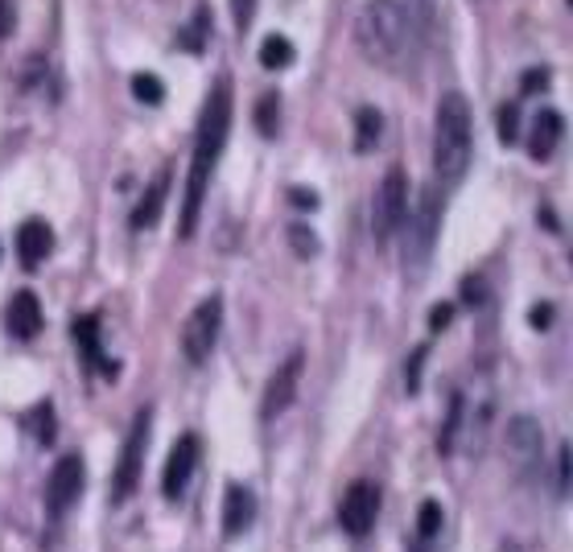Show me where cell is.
<instances>
[{"label":"cell","instance_id":"d6986e66","mask_svg":"<svg viewBox=\"0 0 573 552\" xmlns=\"http://www.w3.org/2000/svg\"><path fill=\"white\" fill-rule=\"evenodd\" d=\"M211 25H215V21H211V9L199 4V9H194V17L178 29V46H182L186 54H203L206 41H211Z\"/></svg>","mask_w":573,"mask_h":552},{"label":"cell","instance_id":"8992f818","mask_svg":"<svg viewBox=\"0 0 573 552\" xmlns=\"http://www.w3.org/2000/svg\"><path fill=\"white\" fill-rule=\"evenodd\" d=\"M219 330H224V297L211 293V297H203L199 306L190 309V318H186L182 326V355L190 368H203L206 359L215 355Z\"/></svg>","mask_w":573,"mask_h":552},{"label":"cell","instance_id":"603a6c76","mask_svg":"<svg viewBox=\"0 0 573 552\" xmlns=\"http://www.w3.org/2000/svg\"><path fill=\"white\" fill-rule=\"evenodd\" d=\"M442 528H446V512H442V503L425 499V503H421V512H417V536H421V540H437Z\"/></svg>","mask_w":573,"mask_h":552},{"label":"cell","instance_id":"1f68e13d","mask_svg":"<svg viewBox=\"0 0 573 552\" xmlns=\"http://www.w3.org/2000/svg\"><path fill=\"white\" fill-rule=\"evenodd\" d=\"M289 240H293V252H297V256H314V252H318V240L309 235L306 227H289Z\"/></svg>","mask_w":573,"mask_h":552},{"label":"cell","instance_id":"d4e9b609","mask_svg":"<svg viewBox=\"0 0 573 552\" xmlns=\"http://www.w3.org/2000/svg\"><path fill=\"white\" fill-rule=\"evenodd\" d=\"M462 409H467V405H462V396L454 391L450 396V416H446V425H442V433H437V450L442 453L454 450V437H458V425H462Z\"/></svg>","mask_w":573,"mask_h":552},{"label":"cell","instance_id":"d590c367","mask_svg":"<svg viewBox=\"0 0 573 552\" xmlns=\"http://www.w3.org/2000/svg\"><path fill=\"white\" fill-rule=\"evenodd\" d=\"M293 206H302V210H314V206H318V194L297 185V190H293Z\"/></svg>","mask_w":573,"mask_h":552},{"label":"cell","instance_id":"5b68a950","mask_svg":"<svg viewBox=\"0 0 573 552\" xmlns=\"http://www.w3.org/2000/svg\"><path fill=\"white\" fill-rule=\"evenodd\" d=\"M405 219H409V178H405V169H389L371 198V240L380 247L392 244Z\"/></svg>","mask_w":573,"mask_h":552},{"label":"cell","instance_id":"5bb4252c","mask_svg":"<svg viewBox=\"0 0 573 552\" xmlns=\"http://www.w3.org/2000/svg\"><path fill=\"white\" fill-rule=\"evenodd\" d=\"M41 322H46V313H41L38 293L17 288V293L9 297V309H4V326H9V334L21 338V343H29V338H38Z\"/></svg>","mask_w":573,"mask_h":552},{"label":"cell","instance_id":"836d02e7","mask_svg":"<svg viewBox=\"0 0 573 552\" xmlns=\"http://www.w3.org/2000/svg\"><path fill=\"white\" fill-rule=\"evenodd\" d=\"M529 322H533L536 330H549V322H553V306H533Z\"/></svg>","mask_w":573,"mask_h":552},{"label":"cell","instance_id":"9c48e42d","mask_svg":"<svg viewBox=\"0 0 573 552\" xmlns=\"http://www.w3.org/2000/svg\"><path fill=\"white\" fill-rule=\"evenodd\" d=\"M375 519H380V487L368 483V478H355L343 491V503H339V524H343L347 536L364 540L375 528Z\"/></svg>","mask_w":573,"mask_h":552},{"label":"cell","instance_id":"7402d4cb","mask_svg":"<svg viewBox=\"0 0 573 552\" xmlns=\"http://www.w3.org/2000/svg\"><path fill=\"white\" fill-rule=\"evenodd\" d=\"M25 429L38 446H50L54 441V405L50 400H38L34 409L25 412Z\"/></svg>","mask_w":573,"mask_h":552},{"label":"cell","instance_id":"4fadbf2b","mask_svg":"<svg viewBox=\"0 0 573 552\" xmlns=\"http://www.w3.org/2000/svg\"><path fill=\"white\" fill-rule=\"evenodd\" d=\"M504 446L512 453V462L520 471H529L533 462H540V446H545V433L533 416H512L508 421V433H504Z\"/></svg>","mask_w":573,"mask_h":552},{"label":"cell","instance_id":"7a4b0ae2","mask_svg":"<svg viewBox=\"0 0 573 552\" xmlns=\"http://www.w3.org/2000/svg\"><path fill=\"white\" fill-rule=\"evenodd\" d=\"M355 46L380 70H409L421 54V29L400 0H368L355 17Z\"/></svg>","mask_w":573,"mask_h":552},{"label":"cell","instance_id":"e575fe53","mask_svg":"<svg viewBox=\"0 0 573 552\" xmlns=\"http://www.w3.org/2000/svg\"><path fill=\"white\" fill-rule=\"evenodd\" d=\"M462 293H467V306H483V281H474V277H467V285H462Z\"/></svg>","mask_w":573,"mask_h":552},{"label":"cell","instance_id":"8fae6325","mask_svg":"<svg viewBox=\"0 0 573 552\" xmlns=\"http://www.w3.org/2000/svg\"><path fill=\"white\" fill-rule=\"evenodd\" d=\"M199 462H203V441H199V433H182V437L174 441L169 458H165V471H162L165 499H178V495L190 487V478H194V471H199Z\"/></svg>","mask_w":573,"mask_h":552},{"label":"cell","instance_id":"277c9868","mask_svg":"<svg viewBox=\"0 0 573 552\" xmlns=\"http://www.w3.org/2000/svg\"><path fill=\"white\" fill-rule=\"evenodd\" d=\"M409 223V235H405V268L409 277H425V268L433 260V247H437V235H442V194L437 185H425L421 198H417V210H412Z\"/></svg>","mask_w":573,"mask_h":552},{"label":"cell","instance_id":"7c38bea8","mask_svg":"<svg viewBox=\"0 0 573 552\" xmlns=\"http://www.w3.org/2000/svg\"><path fill=\"white\" fill-rule=\"evenodd\" d=\"M71 338H75V347H79L82 363L96 371V375H103V380H116V359H107L103 355V343H100V318L96 313H82V318H75V326H71Z\"/></svg>","mask_w":573,"mask_h":552},{"label":"cell","instance_id":"9a60e30c","mask_svg":"<svg viewBox=\"0 0 573 552\" xmlns=\"http://www.w3.org/2000/svg\"><path fill=\"white\" fill-rule=\"evenodd\" d=\"M256 524V495L244 483H227L224 491V536L235 540Z\"/></svg>","mask_w":573,"mask_h":552},{"label":"cell","instance_id":"30bf717a","mask_svg":"<svg viewBox=\"0 0 573 552\" xmlns=\"http://www.w3.org/2000/svg\"><path fill=\"white\" fill-rule=\"evenodd\" d=\"M302 368H306V355H302V350H293L285 363L268 375L265 396H260V421H277V416L293 405L297 384H302Z\"/></svg>","mask_w":573,"mask_h":552},{"label":"cell","instance_id":"484cf974","mask_svg":"<svg viewBox=\"0 0 573 552\" xmlns=\"http://www.w3.org/2000/svg\"><path fill=\"white\" fill-rule=\"evenodd\" d=\"M132 95L141 103H149V107H157V103L165 100V82L157 79V75H132Z\"/></svg>","mask_w":573,"mask_h":552},{"label":"cell","instance_id":"f1b7e54d","mask_svg":"<svg viewBox=\"0 0 573 552\" xmlns=\"http://www.w3.org/2000/svg\"><path fill=\"white\" fill-rule=\"evenodd\" d=\"M227 4H231V25H235V34H247L252 21H256V4H260V0H227Z\"/></svg>","mask_w":573,"mask_h":552},{"label":"cell","instance_id":"ffe728a7","mask_svg":"<svg viewBox=\"0 0 573 552\" xmlns=\"http://www.w3.org/2000/svg\"><path fill=\"white\" fill-rule=\"evenodd\" d=\"M380 132H384V116L375 107H359L355 112V153H371L380 144Z\"/></svg>","mask_w":573,"mask_h":552},{"label":"cell","instance_id":"4dcf8cb0","mask_svg":"<svg viewBox=\"0 0 573 552\" xmlns=\"http://www.w3.org/2000/svg\"><path fill=\"white\" fill-rule=\"evenodd\" d=\"M570 466H573L570 446H561V453H557V495H561V499L570 495Z\"/></svg>","mask_w":573,"mask_h":552},{"label":"cell","instance_id":"6da1fadb","mask_svg":"<svg viewBox=\"0 0 573 552\" xmlns=\"http://www.w3.org/2000/svg\"><path fill=\"white\" fill-rule=\"evenodd\" d=\"M231 79H215V87L206 91L203 116L194 128V149H190V174H186V194H182V223H178V240H190L199 231V215H203V198L215 178V165L224 157L227 137H231Z\"/></svg>","mask_w":573,"mask_h":552},{"label":"cell","instance_id":"d6a6232c","mask_svg":"<svg viewBox=\"0 0 573 552\" xmlns=\"http://www.w3.org/2000/svg\"><path fill=\"white\" fill-rule=\"evenodd\" d=\"M454 322V306H433L430 309V330L433 334H442V330Z\"/></svg>","mask_w":573,"mask_h":552},{"label":"cell","instance_id":"f546056e","mask_svg":"<svg viewBox=\"0 0 573 552\" xmlns=\"http://www.w3.org/2000/svg\"><path fill=\"white\" fill-rule=\"evenodd\" d=\"M17 29V0H0V46Z\"/></svg>","mask_w":573,"mask_h":552},{"label":"cell","instance_id":"2e32d148","mask_svg":"<svg viewBox=\"0 0 573 552\" xmlns=\"http://www.w3.org/2000/svg\"><path fill=\"white\" fill-rule=\"evenodd\" d=\"M169 182H174V174H169V169H162V174L149 182V190L137 198L132 215H128V227H132V231H149V227H157V219H162V210H165V198H169Z\"/></svg>","mask_w":573,"mask_h":552},{"label":"cell","instance_id":"3957f363","mask_svg":"<svg viewBox=\"0 0 573 552\" xmlns=\"http://www.w3.org/2000/svg\"><path fill=\"white\" fill-rule=\"evenodd\" d=\"M474 162V120H471V103L462 91H446L437 100V112H433V174L442 190H454V185L467 178V169Z\"/></svg>","mask_w":573,"mask_h":552},{"label":"cell","instance_id":"4316f807","mask_svg":"<svg viewBox=\"0 0 573 552\" xmlns=\"http://www.w3.org/2000/svg\"><path fill=\"white\" fill-rule=\"evenodd\" d=\"M425 359H430V343L412 347V355L405 359V388H409V396L421 391V371H425Z\"/></svg>","mask_w":573,"mask_h":552},{"label":"cell","instance_id":"ba28073f","mask_svg":"<svg viewBox=\"0 0 573 552\" xmlns=\"http://www.w3.org/2000/svg\"><path fill=\"white\" fill-rule=\"evenodd\" d=\"M82 487H87V462H82L79 453L59 458L50 478H46V512H50V519H62V515L71 512L79 503Z\"/></svg>","mask_w":573,"mask_h":552},{"label":"cell","instance_id":"52a82bcc","mask_svg":"<svg viewBox=\"0 0 573 552\" xmlns=\"http://www.w3.org/2000/svg\"><path fill=\"white\" fill-rule=\"evenodd\" d=\"M149 425H153V409H141L132 416V429L124 437L116 471H112V499H116V503H124L128 495L137 491V483H141L144 450H149Z\"/></svg>","mask_w":573,"mask_h":552},{"label":"cell","instance_id":"cb8c5ba5","mask_svg":"<svg viewBox=\"0 0 573 552\" xmlns=\"http://www.w3.org/2000/svg\"><path fill=\"white\" fill-rule=\"evenodd\" d=\"M256 128H260V137H277V128H281V95H260Z\"/></svg>","mask_w":573,"mask_h":552},{"label":"cell","instance_id":"44dd1931","mask_svg":"<svg viewBox=\"0 0 573 552\" xmlns=\"http://www.w3.org/2000/svg\"><path fill=\"white\" fill-rule=\"evenodd\" d=\"M293 59H297V50H293V41L285 34H268L260 41V66L265 70H285V66H293Z\"/></svg>","mask_w":573,"mask_h":552},{"label":"cell","instance_id":"e0dca14e","mask_svg":"<svg viewBox=\"0 0 573 552\" xmlns=\"http://www.w3.org/2000/svg\"><path fill=\"white\" fill-rule=\"evenodd\" d=\"M54 252V231H50V223H41V219H25L17 231V260L29 272L34 268L46 265V256Z\"/></svg>","mask_w":573,"mask_h":552},{"label":"cell","instance_id":"8d00e7d4","mask_svg":"<svg viewBox=\"0 0 573 552\" xmlns=\"http://www.w3.org/2000/svg\"><path fill=\"white\" fill-rule=\"evenodd\" d=\"M545 82H549V75H545V70H533V75H524V87H529V91H533V87H545Z\"/></svg>","mask_w":573,"mask_h":552},{"label":"cell","instance_id":"ac0fdd59","mask_svg":"<svg viewBox=\"0 0 573 552\" xmlns=\"http://www.w3.org/2000/svg\"><path fill=\"white\" fill-rule=\"evenodd\" d=\"M561 137H565V116L553 112V107H545L533 120V128H529V153H533V162H549L557 153V144H561Z\"/></svg>","mask_w":573,"mask_h":552},{"label":"cell","instance_id":"83f0119b","mask_svg":"<svg viewBox=\"0 0 573 552\" xmlns=\"http://www.w3.org/2000/svg\"><path fill=\"white\" fill-rule=\"evenodd\" d=\"M499 141H504V144L520 141V103H515V100L499 107Z\"/></svg>","mask_w":573,"mask_h":552}]
</instances>
